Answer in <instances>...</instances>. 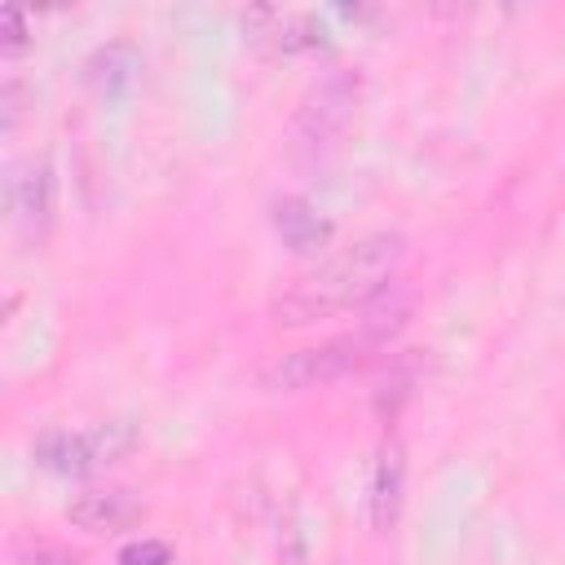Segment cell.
<instances>
[{"instance_id":"6da1fadb","label":"cell","mask_w":565,"mask_h":565,"mask_svg":"<svg viewBox=\"0 0 565 565\" xmlns=\"http://www.w3.org/2000/svg\"><path fill=\"white\" fill-rule=\"evenodd\" d=\"M406 256V238L397 230H375L309 274H300L278 300H274V322L282 327H309L322 318H335L340 309L366 305L388 278H397V265Z\"/></svg>"},{"instance_id":"7a4b0ae2","label":"cell","mask_w":565,"mask_h":565,"mask_svg":"<svg viewBox=\"0 0 565 565\" xmlns=\"http://www.w3.org/2000/svg\"><path fill=\"white\" fill-rule=\"evenodd\" d=\"M358 93L362 79L353 71H327L296 106L291 124H287V150L296 159H322L349 128L353 110H358Z\"/></svg>"},{"instance_id":"3957f363","label":"cell","mask_w":565,"mask_h":565,"mask_svg":"<svg viewBox=\"0 0 565 565\" xmlns=\"http://www.w3.org/2000/svg\"><path fill=\"white\" fill-rule=\"evenodd\" d=\"M132 428L128 424H93V428H53L35 441V463L57 472V477H88L102 463H115L132 450Z\"/></svg>"},{"instance_id":"277c9868","label":"cell","mask_w":565,"mask_h":565,"mask_svg":"<svg viewBox=\"0 0 565 565\" xmlns=\"http://www.w3.org/2000/svg\"><path fill=\"white\" fill-rule=\"evenodd\" d=\"M366 349H371V344H366L362 335H331V340H322V344L296 349V353L278 358V362L265 371V388H269V393H305V388L344 380V375H353V371L366 362Z\"/></svg>"},{"instance_id":"5b68a950","label":"cell","mask_w":565,"mask_h":565,"mask_svg":"<svg viewBox=\"0 0 565 565\" xmlns=\"http://www.w3.org/2000/svg\"><path fill=\"white\" fill-rule=\"evenodd\" d=\"M9 221L26 243H44L53 230V168L44 159H26L4 181Z\"/></svg>"},{"instance_id":"8992f818","label":"cell","mask_w":565,"mask_h":565,"mask_svg":"<svg viewBox=\"0 0 565 565\" xmlns=\"http://www.w3.org/2000/svg\"><path fill=\"white\" fill-rule=\"evenodd\" d=\"M247 35L256 44H265L269 53L282 57H300V53H318L327 49V26L309 13H291V9H247L243 18Z\"/></svg>"},{"instance_id":"52a82bcc","label":"cell","mask_w":565,"mask_h":565,"mask_svg":"<svg viewBox=\"0 0 565 565\" xmlns=\"http://www.w3.org/2000/svg\"><path fill=\"white\" fill-rule=\"evenodd\" d=\"M411 313H415V287H411L406 278H388V282L362 305L358 335H362L371 349H380V344H388V340H397V335L406 331Z\"/></svg>"},{"instance_id":"ba28073f","label":"cell","mask_w":565,"mask_h":565,"mask_svg":"<svg viewBox=\"0 0 565 565\" xmlns=\"http://www.w3.org/2000/svg\"><path fill=\"white\" fill-rule=\"evenodd\" d=\"M141 516V499L124 486H110V490H88V494H75L66 503V521L88 530V534H115L124 525H132Z\"/></svg>"},{"instance_id":"9c48e42d","label":"cell","mask_w":565,"mask_h":565,"mask_svg":"<svg viewBox=\"0 0 565 565\" xmlns=\"http://www.w3.org/2000/svg\"><path fill=\"white\" fill-rule=\"evenodd\" d=\"M402 490H406V455L393 437H384L375 450V468H371V530L388 534L397 525Z\"/></svg>"},{"instance_id":"30bf717a","label":"cell","mask_w":565,"mask_h":565,"mask_svg":"<svg viewBox=\"0 0 565 565\" xmlns=\"http://www.w3.org/2000/svg\"><path fill=\"white\" fill-rule=\"evenodd\" d=\"M274 234L282 238L287 252H296V256H318V252L331 243V221H327L313 203L287 194V199L274 203Z\"/></svg>"},{"instance_id":"8fae6325","label":"cell","mask_w":565,"mask_h":565,"mask_svg":"<svg viewBox=\"0 0 565 565\" xmlns=\"http://www.w3.org/2000/svg\"><path fill=\"white\" fill-rule=\"evenodd\" d=\"M137 71H141V53H137L132 44H106V49H97V53L88 57V66H84L88 84H93L102 97H124V93L132 88Z\"/></svg>"},{"instance_id":"7c38bea8","label":"cell","mask_w":565,"mask_h":565,"mask_svg":"<svg viewBox=\"0 0 565 565\" xmlns=\"http://www.w3.org/2000/svg\"><path fill=\"white\" fill-rule=\"evenodd\" d=\"M419 371H424L419 349H406V353H397V358L388 362V371H384L380 384H375V415H380L384 424H393V419L402 415V406L411 402V393H415V384H419Z\"/></svg>"},{"instance_id":"4fadbf2b","label":"cell","mask_w":565,"mask_h":565,"mask_svg":"<svg viewBox=\"0 0 565 565\" xmlns=\"http://www.w3.org/2000/svg\"><path fill=\"white\" fill-rule=\"evenodd\" d=\"M119 565H172V547L159 539H137L119 552Z\"/></svg>"},{"instance_id":"5bb4252c","label":"cell","mask_w":565,"mask_h":565,"mask_svg":"<svg viewBox=\"0 0 565 565\" xmlns=\"http://www.w3.org/2000/svg\"><path fill=\"white\" fill-rule=\"evenodd\" d=\"M0 49H4L9 57L26 49V18H22V9H13V4H0Z\"/></svg>"},{"instance_id":"9a60e30c","label":"cell","mask_w":565,"mask_h":565,"mask_svg":"<svg viewBox=\"0 0 565 565\" xmlns=\"http://www.w3.org/2000/svg\"><path fill=\"white\" fill-rule=\"evenodd\" d=\"M18 561H22V565H79L75 556H66V552H57V547H44V543H40V547H22Z\"/></svg>"},{"instance_id":"2e32d148","label":"cell","mask_w":565,"mask_h":565,"mask_svg":"<svg viewBox=\"0 0 565 565\" xmlns=\"http://www.w3.org/2000/svg\"><path fill=\"white\" fill-rule=\"evenodd\" d=\"M278 561H282V565H305V539H300V530H296V525H287V530H282Z\"/></svg>"}]
</instances>
